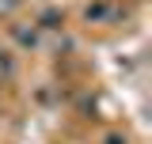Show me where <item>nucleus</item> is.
<instances>
[{
    "instance_id": "obj_1",
    "label": "nucleus",
    "mask_w": 152,
    "mask_h": 144,
    "mask_svg": "<svg viewBox=\"0 0 152 144\" xmlns=\"http://www.w3.org/2000/svg\"><path fill=\"white\" fill-rule=\"evenodd\" d=\"M84 19H88V23H110L114 19V4L110 0H91V4L84 8Z\"/></svg>"
},
{
    "instance_id": "obj_2",
    "label": "nucleus",
    "mask_w": 152,
    "mask_h": 144,
    "mask_svg": "<svg viewBox=\"0 0 152 144\" xmlns=\"http://www.w3.org/2000/svg\"><path fill=\"white\" fill-rule=\"evenodd\" d=\"M12 38H15L19 46H38V27H27V23H12Z\"/></svg>"
},
{
    "instance_id": "obj_3",
    "label": "nucleus",
    "mask_w": 152,
    "mask_h": 144,
    "mask_svg": "<svg viewBox=\"0 0 152 144\" xmlns=\"http://www.w3.org/2000/svg\"><path fill=\"white\" fill-rule=\"evenodd\" d=\"M12 76H15V57L0 46V80H12Z\"/></svg>"
},
{
    "instance_id": "obj_4",
    "label": "nucleus",
    "mask_w": 152,
    "mask_h": 144,
    "mask_svg": "<svg viewBox=\"0 0 152 144\" xmlns=\"http://www.w3.org/2000/svg\"><path fill=\"white\" fill-rule=\"evenodd\" d=\"M15 8H19V0H0V15H15Z\"/></svg>"
},
{
    "instance_id": "obj_5",
    "label": "nucleus",
    "mask_w": 152,
    "mask_h": 144,
    "mask_svg": "<svg viewBox=\"0 0 152 144\" xmlns=\"http://www.w3.org/2000/svg\"><path fill=\"white\" fill-rule=\"evenodd\" d=\"M103 144H126V137H118V133H107V137H103Z\"/></svg>"
}]
</instances>
